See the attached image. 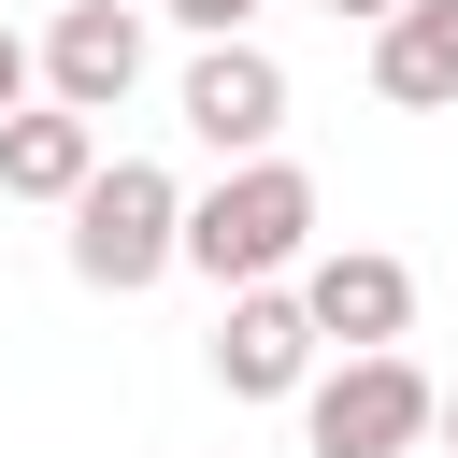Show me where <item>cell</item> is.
I'll use <instances>...</instances> for the list:
<instances>
[{
  "mask_svg": "<svg viewBox=\"0 0 458 458\" xmlns=\"http://www.w3.org/2000/svg\"><path fill=\"white\" fill-rule=\"evenodd\" d=\"M315 258V172L301 157H229L200 200H186V272L215 286H286Z\"/></svg>",
  "mask_w": 458,
  "mask_h": 458,
  "instance_id": "1",
  "label": "cell"
},
{
  "mask_svg": "<svg viewBox=\"0 0 458 458\" xmlns=\"http://www.w3.org/2000/svg\"><path fill=\"white\" fill-rule=\"evenodd\" d=\"M186 258V186L157 172V157H100V186L72 200V272L100 286V301H129V286H157Z\"/></svg>",
  "mask_w": 458,
  "mask_h": 458,
  "instance_id": "2",
  "label": "cell"
},
{
  "mask_svg": "<svg viewBox=\"0 0 458 458\" xmlns=\"http://www.w3.org/2000/svg\"><path fill=\"white\" fill-rule=\"evenodd\" d=\"M301 429H315V458H415V444L444 429V386H429L401 344H372V358H344L329 386H301Z\"/></svg>",
  "mask_w": 458,
  "mask_h": 458,
  "instance_id": "3",
  "label": "cell"
},
{
  "mask_svg": "<svg viewBox=\"0 0 458 458\" xmlns=\"http://www.w3.org/2000/svg\"><path fill=\"white\" fill-rule=\"evenodd\" d=\"M315 301L301 286H229V315H215V386L229 401H301L315 386Z\"/></svg>",
  "mask_w": 458,
  "mask_h": 458,
  "instance_id": "4",
  "label": "cell"
},
{
  "mask_svg": "<svg viewBox=\"0 0 458 458\" xmlns=\"http://www.w3.org/2000/svg\"><path fill=\"white\" fill-rule=\"evenodd\" d=\"M172 114H186L215 157H272V129H286V57H272V43H200L186 86H172Z\"/></svg>",
  "mask_w": 458,
  "mask_h": 458,
  "instance_id": "5",
  "label": "cell"
},
{
  "mask_svg": "<svg viewBox=\"0 0 458 458\" xmlns=\"http://www.w3.org/2000/svg\"><path fill=\"white\" fill-rule=\"evenodd\" d=\"M301 301H315V329H329L344 358H372V344L415 329V272H401L386 243H329V258H301Z\"/></svg>",
  "mask_w": 458,
  "mask_h": 458,
  "instance_id": "6",
  "label": "cell"
},
{
  "mask_svg": "<svg viewBox=\"0 0 458 458\" xmlns=\"http://www.w3.org/2000/svg\"><path fill=\"white\" fill-rule=\"evenodd\" d=\"M129 86H143V14H129V0H72V14L43 29V100L114 114Z\"/></svg>",
  "mask_w": 458,
  "mask_h": 458,
  "instance_id": "7",
  "label": "cell"
},
{
  "mask_svg": "<svg viewBox=\"0 0 458 458\" xmlns=\"http://www.w3.org/2000/svg\"><path fill=\"white\" fill-rule=\"evenodd\" d=\"M100 186V114H72V100H29V114H0V200H86Z\"/></svg>",
  "mask_w": 458,
  "mask_h": 458,
  "instance_id": "8",
  "label": "cell"
},
{
  "mask_svg": "<svg viewBox=\"0 0 458 458\" xmlns=\"http://www.w3.org/2000/svg\"><path fill=\"white\" fill-rule=\"evenodd\" d=\"M372 86H386L401 114H444V100H458V0H401V14L372 29Z\"/></svg>",
  "mask_w": 458,
  "mask_h": 458,
  "instance_id": "9",
  "label": "cell"
},
{
  "mask_svg": "<svg viewBox=\"0 0 458 458\" xmlns=\"http://www.w3.org/2000/svg\"><path fill=\"white\" fill-rule=\"evenodd\" d=\"M29 86H43V43H29V29L0 14V114H29Z\"/></svg>",
  "mask_w": 458,
  "mask_h": 458,
  "instance_id": "10",
  "label": "cell"
},
{
  "mask_svg": "<svg viewBox=\"0 0 458 458\" xmlns=\"http://www.w3.org/2000/svg\"><path fill=\"white\" fill-rule=\"evenodd\" d=\"M172 14H186V29H200V43H243V29H258V14H272V0H172Z\"/></svg>",
  "mask_w": 458,
  "mask_h": 458,
  "instance_id": "11",
  "label": "cell"
},
{
  "mask_svg": "<svg viewBox=\"0 0 458 458\" xmlns=\"http://www.w3.org/2000/svg\"><path fill=\"white\" fill-rule=\"evenodd\" d=\"M329 14H358V29H386V14H401V0H329Z\"/></svg>",
  "mask_w": 458,
  "mask_h": 458,
  "instance_id": "12",
  "label": "cell"
},
{
  "mask_svg": "<svg viewBox=\"0 0 458 458\" xmlns=\"http://www.w3.org/2000/svg\"><path fill=\"white\" fill-rule=\"evenodd\" d=\"M444 444H458V386H444Z\"/></svg>",
  "mask_w": 458,
  "mask_h": 458,
  "instance_id": "13",
  "label": "cell"
}]
</instances>
